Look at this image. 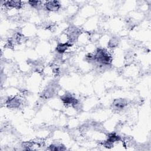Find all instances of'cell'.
<instances>
[{"label": "cell", "mask_w": 151, "mask_h": 151, "mask_svg": "<svg viewBox=\"0 0 151 151\" xmlns=\"http://www.w3.org/2000/svg\"><path fill=\"white\" fill-rule=\"evenodd\" d=\"M71 46V44H61L60 43L59 44H58V46H57L56 48V50L57 51L58 53H65L70 47Z\"/></svg>", "instance_id": "2"}, {"label": "cell", "mask_w": 151, "mask_h": 151, "mask_svg": "<svg viewBox=\"0 0 151 151\" xmlns=\"http://www.w3.org/2000/svg\"><path fill=\"white\" fill-rule=\"evenodd\" d=\"M45 7L46 9L50 11H56L60 7V4L58 1H47L46 3Z\"/></svg>", "instance_id": "1"}, {"label": "cell", "mask_w": 151, "mask_h": 151, "mask_svg": "<svg viewBox=\"0 0 151 151\" xmlns=\"http://www.w3.org/2000/svg\"><path fill=\"white\" fill-rule=\"evenodd\" d=\"M126 103L123 100H116L114 102L113 106L117 109H122L126 106Z\"/></svg>", "instance_id": "3"}]
</instances>
